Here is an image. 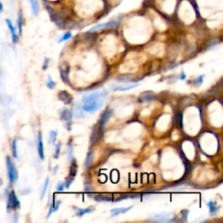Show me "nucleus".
Listing matches in <instances>:
<instances>
[{
  "label": "nucleus",
  "instance_id": "nucleus-11",
  "mask_svg": "<svg viewBox=\"0 0 223 223\" xmlns=\"http://www.w3.org/2000/svg\"><path fill=\"white\" fill-rule=\"evenodd\" d=\"M38 155L42 160H45V153H44V144H43V137L42 133H38Z\"/></svg>",
  "mask_w": 223,
  "mask_h": 223
},
{
  "label": "nucleus",
  "instance_id": "nucleus-34",
  "mask_svg": "<svg viewBox=\"0 0 223 223\" xmlns=\"http://www.w3.org/2000/svg\"><path fill=\"white\" fill-rule=\"evenodd\" d=\"M188 213H189L188 210H184V211L181 212V214L183 215V218H184V221H187V215H188Z\"/></svg>",
  "mask_w": 223,
  "mask_h": 223
},
{
  "label": "nucleus",
  "instance_id": "nucleus-24",
  "mask_svg": "<svg viewBox=\"0 0 223 223\" xmlns=\"http://www.w3.org/2000/svg\"><path fill=\"white\" fill-rule=\"evenodd\" d=\"M139 84H135V85H129V86H118V87H115L113 88L114 91H127L130 90V89H132L134 87H137L139 85Z\"/></svg>",
  "mask_w": 223,
  "mask_h": 223
},
{
  "label": "nucleus",
  "instance_id": "nucleus-29",
  "mask_svg": "<svg viewBox=\"0 0 223 223\" xmlns=\"http://www.w3.org/2000/svg\"><path fill=\"white\" fill-rule=\"evenodd\" d=\"M70 38H72V33L71 32H66L65 35H63L62 38L58 40L59 43H61L63 41H65V40H67V39H69Z\"/></svg>",
  "mask_w": 223,
  "mask_h": 223
},
{
  "label": "nucleus",
  "instance_id": "nucleus-8",
  "mask_svg": "<svg viewBox=\"0 0 223 223\" xmlns=\"http://www.w3.org/2000/svg\"><path fill=\"white\" fill-rule=\"evenodd\" d=\"M59 116H60V119L62 121L66 122V124L68 125L71 122L72 117V111H70L69 109L64 108V109L59 110Z\"/></svg>",
  "mask_w": 223,
  "mask_h": 223
},
{
  "label": "nucleus",
  "instance_id": "nucleus-25",
  "mask_svg": "<svg viewBox=\"0 0 223 223\" xmlns=\"http://www.w3.org/2000/svg\"><path fill=\"white\" fill-rule=\"evenodd\" d=\"M12 153H13L14 158H18V151H17V139H14L12 141Z\"/></svg>",
  "mask_w": 223,
  "mask_h": 223
},
{
  "label": "nucleus",
  "instance_id": "nucleus-32",
  "mask_svg": "<svg viewBox=\"0 0 223 223\" xmlns=\"http://www.w3.org/2000/svg\"><path fill=\"white\" fill-rule=\"evenodd\" d=\"M204 77H205V75H201V76H200L199 78H197L196 79H195V85H200L201 84H202Z\"/></svg>",
  "mask_w": 223,
  "mask_h": 223
},
{
  "label": "nucleus",
  "instance_id": "nucleus-15",
  "mask_svg": "<svg viewBox=\"0 0 223 223\" xmlns=\"http://www.w3.org/2000/svg\"><path fill=\"white\" fill-rule=\"evenodd\" d=\"M60 204H61V201H53L52 202V204L51 205V207H50V210H49V213L48 215H47V219H48L49 217L51 216V215L53 213V212H55L57 211L58 208H59V206H60Z\"/></svg>",
  "mask_w": 223,
  "mask_h": 223
},
{
  "label": "nucleus",
  "instance_id": "nucleus-23",
  "mask_svg": "<svg viewBox=\"0 0 223 223\" xmlns=\"http://www.w3.org/2000/svg\"><path fill=\"white\" fill-rule=\"evenodd\" d=\"M58 136V131H51L50 132V137H49V144H54Z\"/></svg>",
  "mask_w": 223,
  "mask_h": 223
},
{
  "label": "nucleus",
  "instance_id": "nucleus-20",
  "mask_svg": "<svg viewBox=\"0 0 223 223\" xmlns=\"http://www.w3.org/2000/svg\"><path fill=\"white\" fill-rule=\"evenodd\" d=\"M92 160H93V152L90 151L89 153H87V156H86V159L85 161V166L86 168H89L92 163Z\"/></svg>",
  "mask_w": 223,
  "mask_h": 223
},
{
  "label": "nucleus",
  "instance_id": "nucleus-33",
  "mask_svg": "<svg viewBox=\"0 0 223 223\" xmlns=\"http://www.w3.org/2000/svg\"><path fill=\"white\" fill-rule=\"evenodd\" d=\"M64 189H65V183L59 182V183L57 185V190H58V192H63Z\"/></svg>",
  "mask_w": 223,
  "mask_h": 223
},
{
  "label": "nucleus",
  "instance_id": "nucleus-1",
  "mask_svg": "<svg viewBox=\"0 0 223 223\" xmlns=\"http://www.w3.org/2000/svg\"><path fill=\"white\" fill-rule=\"evenodd\" d=\"M6 167H7V173H8V177L9 180L11 181V183H14L18 178V171L16 169V167L14 165L13 161L12 159L7 156L6 158Z\"/></svg>",
  "mask_w": 223,
  "mask_h": 223
},
{
  "label": "nucleus",
  "instance_id": "nucleus-28",
  "mask_svg": "<svg viewBox=\"0 0 223 223\" xmlns=\"http://www.w3.org/2000/svg\"><path fill=\"white\" fill-rule=\"evenodd\" d=\"M56 85V83L52 79V78L49 76L48 77V81H47V83H46V86L48 87L49 89H53L54 87H55Z\"/></svg>",
  "mask_w": 223,
  "mask_h": 223
},
{
  "label": "nucleus",
  "instance_id": "nucleus-18",
  "mask_svg": "<svg viewBox=\"0 0 223 223\" xmlns=\"http://www.w3.org/2000/svg\"><path fill=\"white\" fill-rule=\"evenodd\" d=\"M174 122H175V124L178 125L179 127H182L183 126V114L181 112L176 113V115L174 117Z\"/></svg>",
  "mask_w": 223,
  "mask_h": 223
},
{
  "label": "nucleus",
  "instance_id": "nucleus-6",
  "mask_svg": "<svg viewBox=\"0 0 223 223\" xmlns=\"http://www.w3.org/2000/svg\"><path fill=\"white\" fill-rule=\"evenodd\" d=\"M19 206L20 204H19V201L17 195L14 191H12V193L10 194V196H9V200H8V208L15 209L17 208H19Z\"/></svg>",
  "mask_w": 223,
  "mask_h": 223
},
{
  "label": "nucleus",
  "instance_id": "nucleus-2",
  "mask_svg": "<svg viewBox=\"0 0 223 223\" xmlns=\"http://www.w3.org/2000/svg\"><path fill=\"white\" fill-rule=\"evenodd\" d=\"M103 106V101L100 99H98L95 101H91L88 103H85L82 109L84 111L88 112H93L99 110Z\"/></svg>",
  "mask_w": 223,
  "mask_h": 223
},
{
  "label": "nucleus",
  "instance_id": "nucleus-3",
  "mask_svg": "<svg viewBox=\"0 0 223 223\" xmlns=\"http://www.w3.org/2000/svg\"><path fill=\"white\" fill-rule=\"evenodd\" d=\"M107 94V92H93V93H91L89 95H86L82 98V102L84 103H88L91 101H95L98 99H100V98L105 96Z\"/></svg>",
  "mask_w": 223,
  "mask_h": 223
},
{
  "label": "nucleus",
  "instance_id": "nucleus-22",
  "mask_svg": "<svg viewBox=\"0 0 223 223\" xmlns=\"http://www.w3.org/2000/svg\"><path fill=\"white\" fill-rule=\"evenodd\" d=\"M49 181H50V179H49V177H46L45 181L44 184H43V187H42L41 195H40V199H41V200L43 199V198H44V197H45V195L46 190H47V188H48Z\"/></svg>",
  "mask_w": 223,
  "mask_h": 223
},
{
  "label": "nucleus",
  "instance_id": "nucleus-37",
  "mask_svg": "<svg viewBox=\"0 0 223 223\" xmlns=\"http://www.w3.org/2000/svg\"><path fill=\"white\" fill-rule=\"evenodd\" d=\"M181 79H185L186 78V75H185V73H182V75H181V78H180Z\"/></svg>",
  "mask_w": 223,
  "mask_h": 223
},
{
  "label": "nucleus",
  "instance_id": "nucleus-27",
  "mask_svg": "<svg viewBox=\"0 0 223 223\" xmlns=\"http://www.w3.org/2000/svg\"><path fill=\"white\" fill-rule=\"evenodd\" d=\"M61 143L59 142V143H58L57 145H56V147H55V152H54V154H53V158H55L57 159L58 157V155H59V153H60V149H61Z\"/></svg>",
  "mask_w": 223,
  "mask_h": 223
},
{
  "label": "nucleus",
  "instance_id": "nucleus-31",
  "mask_svg": "<svg viewBox=\"0 0 223 223\" xmlns=\"http://www.w3.org/2000/svg\"><path fill=\"white\" fill-rule=\"evenodd\" d=\"M74 181V177H71V176H69V178H67V180L65 181V187L66 188H69L70 186H71V184L72 183V181Z\"/></svg>",
  "mask_w": 223,
  "mask_h": 223
},
{
  "label": "nucleus",
  "instance_id": "nucleus-5",
  "mask_svg": "<svg viewBox=\"0 0 223 223\" xmlns=\"http://www.w3.org/2000/svg\"><path fill=\"white\" fill-rule=\"evenodd\" d=\"M118 25V22L117 21H109L107 23H104V24H99L92 28H91L88 31L89 32H92L98 30H104V29H110V28H114Z\"/></svg>",
  "mask_w": 223,
  "mask_h": 223
},
{
  "label": "nucleus",
  "instance_id": "nucleus-14",
  "mask_svg": "<svg viewBox=\"0 0 223 223\" xmlns=\"http://www.w3.org/2000/svg\"><path fill=\"white\" fill-rule=\"evenodd\" d=\"M94 210V207H88L86 208H76V215L82 216L85 214H89L91 212H92Z\"/></svg>",
  "mask_w": 223,
  "mask_h": 223
},
{
  "label": "nucleus",
  "instance_id": "nucleus-4",
  "mask_svg": "<svg viewBox=\"0 0 223 223\" xmlns=\"http://www.w3.org/2000/svg\"><path fill=\"white\" fill-rule=\"evenodd\" d=\"M59 72H60V76L62 80L65 84H69V72H70V66L68 64L64 63L59 65Z\"/></svg>",
  "mask_w": 223,
  "mask_h": 223
},
{
  "label": "nucleus",
  "instance_id": "nucleus-21",
  "mask_svg": "<svg viewBox=\"0 0 223 223\" xmlns=\"http://www.w3.org/2000/svg\"><path fill=\"white\" fill-rule=\"evenodd\" d=\"M208 206L209 208V211H210V214L213 215H215L216 212H217V210L220 208L221 207L220 206H217L215 202L213 201H209L208 202Z\"/></svg>",
  "mask_w": 223,
  "mask_h": 223
},
{
  "label": "nucleus",
  "instance_id": "nucleus-7",
  "mask_svg": "<svg viewBox=\"0 0 223 223\" xmlns=\"http://www.w3.org/2000/svg\"><path fill=\"white\" fill-rule=\"evenodd\" d=\"M58 99L62 101L65 105L71 104L72 101V96L66 91H60L58 94Z\"/></svg>",
  "mask_w": 223,
  "mask_h": 223
},
{
  "label": "nucleus",
  "instance_id": "nucleus-12",
  "mask_svg": "<svg viewBox=\"0 0 223 223\" xmlns=\"http://www.w3.org/2000/svg\"><path fill=\"white\" fill-rule=\"evenodd\" d=\"M5 22H6L7 25H8V28H9V30H10V32H11V34H12V41H13V43L16 44L17 42L18 41V35H17V33H16V29H15V27L13 26V25H12V21L10 20L9 18L5 19Z\"/></svg>",
  "mask_w": 223,
  "mask_h": 223
},
{
  "label": "nucleus",
  "instance_id": "nucleus-26",
  "mask_svg": "<svg viewBox=\"0 0 223 223\" xmlns=\"http://www.w3.org/2000/svg\"><path fill=\"white\" fill-rule=\"evenodd\" d=\"M17 24H18V27L19 30V32H22V24H23V14L19 13L18 15V21H17Z\"/></svg>",
  "mask_w": 223,
  "mask_h": 223
},
{
  "label": "nucleus",
  "instance_id": "nucleus-9",
  "mask_svg": "<svg viewBox=\"0 0 223 223\" xmlns=\"http://www.w3.org/2000/svg\"><path fill=\"white\" fill-rule=\"evenodd\" d=\"M112 112H113V111L112 109H106L102 113V115L100 116V118H99V121H98V125H100V127H103L106 124V122L108 121V119L112 116Z\"/></svg>",
  "mask_w": 223,
  "mask_h": 223
},
{
  "label": "nucleus",
  "instance_id": "nucleus-13",
  "mask_svg": "<svg viewBox=\"0 0 223 223\" xmlns=\"http://www.w3.org/2000/svg\"><path fill=\"white\" fill-rule=\"evenodd\" d=\"M131 208H132V206L127 207V208H113L110 211L112 216H116L119 215V214H125L126 212H128Z\"/></svg>",
  "mask_w": 223,
  "mask_h": 223
},
{
  "label": "nucleus",
  "instance_id": "nucleus-30",
  "mask_svg": "<svg viewBox=\"0 0 223 223\" xmlns=\"http://www.w3.org/2000/svg\"><path fill=\"white\" fill-rule=\"evenodd\" d=\"M67 154H68V158L72 159V140H71V144H68V147H67Z\"/></svg>",
  "mask_w": 223,
  "mask_h": 223
},
{
  "label": "nucleus",
  "instance_id": "nucleus-16",
  "mask_svg": "<svg viewBox=\"0 0 223 223\" xmlns=\"http://www.w3.org/2000/svg\"><path fill=\"white\" fill-rule=\"evenodd\" d=\"M77 168H78V165H77L76 160H75V159H72V164H71V167H70L69 176L75 178V176H76L77 174Z\"/></svg>",
  "mask_w": 223,
  "mask_h": 223
},
{
  "label": "nucleus",
  "instance_id": "nucleus-35",
  "mask_svg": "<svg viewBox=\"0 0 223 223\" xmlns=\"http://www.w3.org/2000/svg\"><path fill=\"white\" fill-rule=\"evenodd\" d=\"M48 62H49V58H45V65H44V66H43V70H44V71H45V70L47 69V67H48Z\"/></svg>",
  "mask_w": 223,
  "mask_h": 223
},
{
  "label": "nucleus",
  "instance_id": "nucleus-36",
  "mask_svg": "<svg viewBox=\"0 0 223 223\" xmlns=\"http://www.w3.org/2000/svg\"><path fill=\"white\" fill-rule=\"evenodd\" d=\"M3 10H4V6H3V4H2V2L0 1V14L3 12Z\"/></svg>",
  "mask_w": 223,
  "mask_h": 223
},
{
  "label": "nucleus",
  "instance_id": "nucleus-17",
  "mask_svg": "<svg viewBox=\"0 0 223 223\" xmlns=\"http://www.w3.org/2000/svg\"><path fill=\"white\" fill-rule=\"evenodd\" d=\"M30 4H31V7H32V12L33 15H38V11H39V6H38V3L37 0H29Z\"/></svg>",
  "mask_w": 223,
  "mask_h": 223
},
{
  "label": "nucleus",
  "instance_id": "nucleus-10",
  "mask_svg": "<svg viewBox=\"0 0 223 223\" xmlns=\"http://www.w3.org/2000/svg\"><path fill=\"white\" fill-rule=\"evenodd\" d=\"M170 220V214H157L152 217V221H158V222H166Z\"/></svg>",
  "mask_w": 223,
  "mask_h": 223
},
{
  "label": "nucleus",
  "instance_id": "nucleus-19",
  "mask_svg": "<svg viewBox=\"0 0 223 223\" xmlns=\"http://www.w3.org/2000/svg\"><path fill=\"white\" fill-rule=\"evenodd\" d=\"M154 98V95L151 92H145L141 95V97L139 98V100L143 102V101H149V100H152Z\"/></svg>",
  "mask_w": 223,
  "mask_h": 223
}]
</instances>
